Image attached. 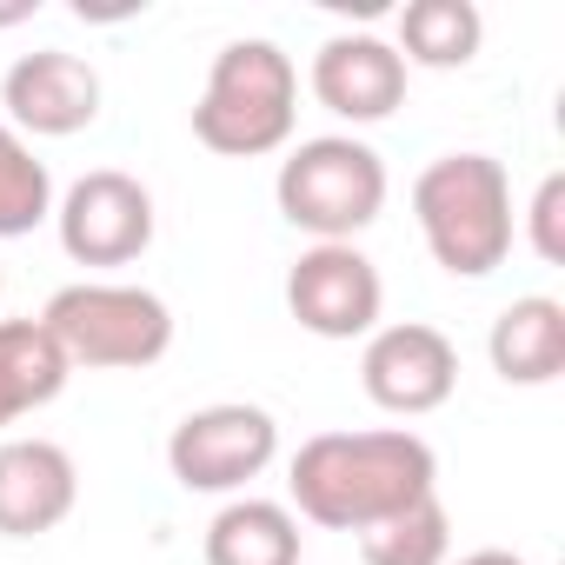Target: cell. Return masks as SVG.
<instances>
[{"instance_id": "cell-14", "label": "cell", "mask_w": 565, "mask_h": 565, "mask_svg": "<svg viewBox=\"0 0 565 565\" xmlns=\"http://www.w3.org/2000/svg\"><path fill=\"white\" fill-rule=\"evenodd\" d=\"M74 366L41 320H0V426H14L67 393Z\"/></svg>"}, {"instance_id": "cell-20", "label": "cell", "mask_w": 565, "mask_h": 565, "mask_svg": "<svg viewBox=\"0 0 565 565\" xmlns=\"http://www.w3.org/2000/svg\"><path fill=\"white\" fill-rule=\"evenodd\" d=\"M459 565H532V558H519V552H499V545H486V552H466Z\"/></svg>"}, {"instance_id": "cell-6", "label": "cell", "mask_w": 565, "mask_h": 565, "mask_svg": "<svg viewBox=\"0 0 565 565\" xmlns=\"http://www.w3.org/2000/svg\"><path fill=\"white\" fill-rule=\"evenodd\" d=\"M279 459V419L253 399H220L200 406L173 426L167 439V472L186 492H239Z\"/></svg>"}, {"instance_id": "cell-15", "label": "cell", "mask_w": 565, "mask_h": 565, "mask_svg": "<svg viewBox=\"0 0 565 565\" xmlns=\"http://www.w3.org/2000/svg\"><path fill=\"white\" fill-rule=\"evenodd\" d=\"M300 519L279 499H226L206 525V565H300Z\"/></svg>"}, {"instance_id": "cell-4", "label": "cell", "mask_w": 565, "mask_h": 565, "mask_svg": "<svg viewBox=\"0 0 565 565\" xmlns=\"http://www.w3.org/2000/svg\"><path fill=\"white\" fill-rule=\"evenodd\" d=\"M41 327L54 333L67 366H87V373H140V366H160L173 347V307L153 287H127V279L61 287L41 307Z\"/></svg>"}, {"instance_id": "cell-9", "label": "cell", "mask_w": 565, "mask_h": 565, "mask_svg": "<svg viewBox=\"0 0 565 565\" xmlns=\"http://www.w3.org/2000/svg\"><path fill=\"white\" fill-rule=\"evenodd\" d=\"M360 386L393 419L439 413L452 399V386H459V347L439 327H426V320L373 327L366 333V353H360Z\"/></svg>"}, {"instance_id": "cell-2", "label": "cell", "mask_w": 565, "mask_h": 565, "mask_svg": "<svg viewBox=\"0 0 565 565\" xmlns=\"http://www.w3.org/2000/svg\"><path fill=\"white\" fill-rule=\"evenodd\" d=\"M300 127V67L273 41H226L193 100V140L220 160H266Z\"/></svg>"}, {"instance_id": "cell-8", "label": "cell", "mask_w": 565, "mask_h": 565, "mask_svg": "<svg viewBox=\"0 0 565 565\" xmlns=\"http://www.w3.org/2000/svg\"><path fill=\"white\" fill-rule=\"evenodd\" d=\"M287 313L313 340H366L380 327V313H386V279L347 239L307 246L294 259V273H287Z\"/></svg>"}, {"instance_id": "cell-10", "label": "cell", "mask_w": 565, "mask_h": 565, "mask_svg": "<svg viewBox=\"0 0 565 565\" xmlns=\"http://www.w3.org/2000/svg\"><path fill=\"white\" fill-rule=\"evenodd\" d=\"M0 107H8V127L21 140L28 134L34 140H67V134H87L100 120V74L81 54L34 47L0 74Z\"/></svg>"}, {"instance_id": "cell-17", "label": "cell", "mask_w": 565, "mask_h": 565, "mask_svg": "<svg viewBox=\"0 0 565 565\" xmlns=\"http://www.w3.org/2000/svg\"><path fill=\"white\" fill-rule=\"evenodd\" d=\"M360 558L366 565H452V512H446V499L433 492V499L366 525Z\"/></svg>"}, {"instance_id": "cell-5", "label": "cell", "mask_w": 565, "mask_h": 565, "mask_svg": "<svg viewBox=\"0 0 565 565\" xmlns=\"http://www.w3.org/2000/svg\"><path fill=\"white\" fill-rule=\"evenodd\" d=\"M386 160L353 140V134H320V140H300L287 160H279V180H273V200L287 213V226L313 233V246H333V239H360L380 213H386Z\"/></svg>"}, {"instance_id": "cell-12", "label": "cell", "mask_w": 565, "mask_h": 565, "mask_svg": "<svg viewBox=\"0 0 565 565\" xmlns=\"http://www.w3.org/2000/svg\"><path fill=\"white\" fill-rule=\"evenodd\" d=\"M81 505L74 452L54 439H8L0 446V539H41L67 525Z\"/></svg>"}, {"instance_id": "cell-1", "label": "cell", "mask_w": 565, "mask_h": 565, "mask_svg": "<svg viewBox=\"0 0 565 565\" xmlns=\"http://www.w3.org/2000/svg\"><path fill=\"white\" fill-rule=\"evenodd\" d=\"M287 492H294L300 519H313L327 532H366V525L439 492V452L406 426L313 433L287 466Z\"/></svg>"}, {"instance_id": "cell-21", "label": "cell", "mask_w": 565, "mask_h": 565, "mask_svg": "<svg viewBox=\"0 0 565 565\" xmlns=\"http://www.w3.org/2000/svg\"><path fill=\"white\" fill-rule=\"evenodd\" d=\"M0 294H8V273H0Z\"/></svg>"}, {"instance_id": "cell-11", "label": "cell", "mask_w": 565, "mask_h": 565, "mask_svg": "<svg viewBox=\"0 0 565 565\" xmlns=\"http://www.w3.org/2000/svg\"><path fill=\"white\" fill-rule=\"evenodd\" d=\"M313 100L353 127H373V120H393L399 100H406V61L393 41L380 34H333L320 54H313Z\"/></svg>"}, {"instance_id": "cell-7", "label": "cell", "mask_w": 565, "mask_h": 565, "mask_svg": "<svg viewBox=\"0 0 565 565\" xmlns=\"http://www.w3.org/2000/svg\"><path fill=\"white\" fill-rule=\"evenodd\" d=\"M54 233L74 266H134L153 246V193L120 167H94L54 200Z\"/></svg>"}, {"instance_id": "cell-13", "label": "cell", "mask_w": 565, "mask_h": 565, "mask_svg": "<svg viewBox=\"0 0 565 565\" xmlns=\"http://www.w3.org/2000/svg\"><path fill=\"white\" fill-rule=\"evenodd\" d=\"M486 360L505 386H552L565 373V307L552 294L512 300L486 333Z\"/></svg>"}, {"instance_id": "cell-18", "label": "cell", "mask_w": 565, "mask_h": 565, "mask_svg": "<svg viewBox=\"0 0 565 565\" xmlns=\"http://www.w3.org/2000/svg\"><path fill=\"white\" fill-rule=\"evenodd\" d=\"M41 220H54V173L8 120H0V239H21Z\"/></svg>"}, {"instance_id": "cell-3", "label": "cell", "mask_w": 565, "mask_h": 565, "mask_svg": "<svg viewBox=\"0 0 565 565\" xmlns=\"http://www.w3.org/2000/svg\"><path fill=\"white\" fill-rule=\"evenodd\" d=\"M413 220L439 273L486 279L512 253V180L492 153H439L413 180Z\"/></svg>"}, {"instance_id": "cell-19", "label": "cell", "mask_w": 565, "mask_h": 565, "mask_svg": "<svg viewBox=\"0 0 565 565\" xmlns=\"http://www.w3.org/2000/svg\"><path fill=\"white\" fill-rule=\"evenodd\" d=\"M525 239H532V253L545 266L565 259V173H545L539 193L525 200Z\"/></svg>"}, {"instance_id": "cell-16", "label": "cell", "mask_w": 565, "mask_h": 565, "mask_svg": "<svg viewBox=\"0 0 565 565\" xmlns=\"http://www.w3.org/2000/svg\"><path fill=\"white\" fill-rule=\"evenodd\" d=\"M479 41H486V14L472 8V0H406L393 47H399L406 74L413 67L452 74V67H472L479 61Z\"/></svg>"}]
</instances>
